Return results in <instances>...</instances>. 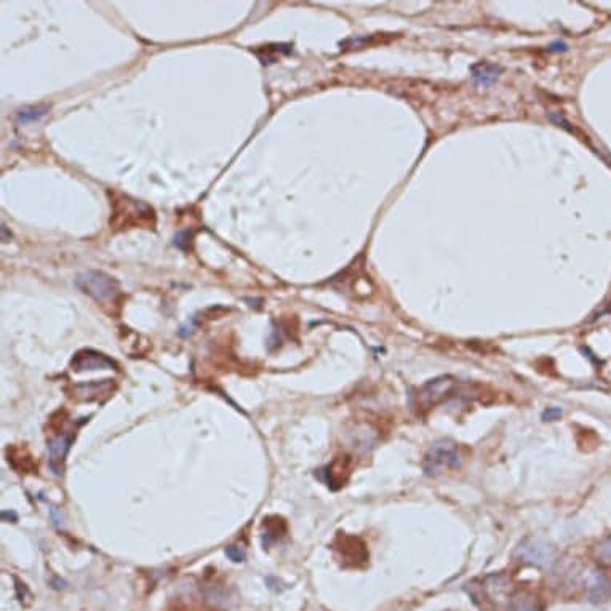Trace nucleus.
<instances>
[{
	"mask_svg": "<svg viewBox=\"0 0 611 611\" xmlns=\"http://www.w3.org/2000/svg\"><path fill=\"white\" fill-rule=\"evenodd\" d=\"M226 556H228L232 562L239 563V562H244V560H245L246 554H245V551H244L242 547H239V546H229L228 549H226Z\"/></svg>",
	"mask_w": 611,
	"mask_h": 611,
	"instance_id": "16",
	"label": "nucleus"
},
{
	"mask_svg": "<svg viewBox=\"0 0 611 611\" xmlns=\"http://www.w3.org/2000/svg\"><path fill=\"white\" fill-rule=\"evenodd\" d=\"M461 466V455L458 445L453 440H439L430 446L424 459V472L428 475H439L448 469Z\"/></svg>",
	"mask_w": 611,
	"mask_h": 611,
	"instance_id": "2",
	"label": "nucleus"
},
{
	"mask_svg": "<svg viewBox=\"0 0 611 611\" xmlns=\"http://www.w3.org/2000/svg\"><path fill=\"white\" fill-rule=\"evenodd\" d=\"M264 535H263V546L269 547L272 542L279 539L286 533V525L280 517H268L264 520Z\"/></svg>",
	"mask_w": 611,
	"mask_h": 611,
	"instance_id": "12",
	"label": "nucleus"
},
{
	"mask_svg": "<svg viewBox=\"0 0 611 611\" xmlns=\"http://www.w3.org/2000/svg\"><path fill=\"white\" fill-rule=\"evenodd\" d=\"M472 77L477 84L484 85V86H491L495 82L501 77V68L496 64L486 63V61H482V63H477L471 68Z\"/></svg>",
	"mask_w": 611,
	"mask_h": 611,
	"instance_id": "11",
	"label": "nucleus"
},
{
	"mask_svg": "<svg viewBox=\"0 0 611 611\" xmlns=\"http://www.w3.org/2000/svg\"><path fill=\"white\" fill-rule=\"evenodd\" d=\"M456 383L455 378L451 376H441L432 381L426 383L423 387H419V391L413 394L412 397V407L421 413L429 412L430 408H434L435 405H439L450 397L455 392Z\"/></svg>",
	"mask_w": 611,
	"mask_h": 611,
	"instance_id": "1",
	"label": "nucleus"
},
{
	"mask_svg": "<svg viewBox=\"0 0 611 611\" xmlns=\"http://www.w3.org/2000/svg\"><path fill=\"white\" fill-rule=\"evenodd\" d=\"M327 479L325 482L331 490H338L346 484L349 477V461L344 458H338L327 467L325 471Z\"/></svg>",
	"mask_w": 611,
	"mask_h": 611,
	"instance_id": "10",
	"label": "nucleus"
},
{
	"mask_svg": "<svg viewBox=\"0 0 611 611\" xmlns=\"http://www.w3.org/2000/svg\"><path fill=\"white\" fill-rule=\"evenodd\" d=\"M74 372H85V370H107V368H116V362L109 358L104 354L91 351V349H85V351L77 352L73 362H71Z\"/></svg>",
	"mask_w": 611,
	"mask_h": 611,
	"instance_id": "7",
	"label": "nucleus"
},
{
	"mask_svg": "<svg viewBox=\"0 0 611 611\" xmlns=\"http://www.w3.org/2000/svg\"><path fill=\"white\" fill-rule=\"evenodd\" d=\"M75 285L79 286L85 295L91 296L93 300L100 302L112 301L120 291L117 280L104 274V272H98V271H89L80 274L75 279Z\"/></svg>",
	"mask_w": 611,
	"mask_h": 611,
	"instance_id": "3",
	"label": "nucleus"
},
{
	"mask_svg": "<svg viewBox=\"0 0 611 611\" xmlns=\"http://www.w3.org/2000/svg\"><path fill=\"white\" fill-rule=\"evenodd\" d=\"M112 391V379H104L101 383H86V384H79V386L74 387V395L77 399L80 400H100L101 395H111Z\"/></svg>",
	"mask_w": 611,
	"mask_h": 611,
	"instance_id": "9",
	"label": "nucleus"
},
{
	"mask_svg": "<svg viewBox=\"0 0 611 611\" xmlns=\"http://www.w3.org/2000/svg\"><path fill=\"white\" fill-rule=\"evenodd\" d=\"M518 557L528 565L547 569L556 562V551L541 539H528L518 547Z\"/></svg>",
	"mask_w": 611,
	"mask_h": 611,
	"instance_id": "4",
	"label": "nucleus"
},
{
	"mask_svg": "<svg viewBox=\"0 0 611 611\" xmlns=\"http://www.w3.org/2000/svg\"><path fill=\"white\" fill-rule=\"evenodd\" d=\"M336 551L341 554L343 562L346 565L358 567V565L365 563L368 560L367 546L361 538L346 536V535L340 536L336 541Z\"/></svg>",
	"mask_w": 611,
	"mask_h": 611,
	"instance_id": "6",
	"label": "nucleus"
},
{
	"mask_svg": "<svg viewBox=\"0 0 611 611\" xmlns=\"http://www.w3.org/2000/svg\"><path fill=\"white\" fill-rule=\"evenodd\" d=\"M48 111H50V107H48V106H45V104H42V106H30V107H26V109H23V111H19V112H18L17 120H18L19 123L34 122V120L40 119V117H44L45 114H47Z\"/></svg>",
	"mask_w": 611,
	"mask_h": 611,
	"instance_id": "14",
	"label": "nucleus"
},
{
	"mask_svg": "<svg viewBox=\"0 0 611 611\" xmlns=\"http://www.w3.org/2000/svg\"><path fill=\"white\" fill-rule=\"evenodd\" d=\"M562 416V410L560 408H547L546 412L542 413V419L544 421H556Z\"/></svg>",
	"mask_w": 611,
	"mask_h": 611,
	"instance_id": "17",
	"label": "nucleus"
},
{
	"mask_svg": "<svg viewBox=\"0 0 611 611\" xmlns=\"http://www.w3.org/2000/svg\"><path fill=\"white\" fill-rule=\"evenodd\" d=\"M7 517H10V518H12V520H13V522H17V520H18V516H17V513H15L13 511H12V512H8V511H3V512H2V518H3V520H5V518H7Z\"/></svg>",
	"mask_w": 611,
	"mask_h": 611,
	"instance_id": "18",
	"label": "nucleus"
},
{
	"mask_svg": "<svg viewBox=\"0 0 611 611\" xmlns=\"http://www.w3.org/2000/svg\"><path fill=\"white\" fill-rule=\"evenodd\" d=\"M595 556H597L600 563L611 567V536L599 544L597 551H595Z\"/></svg>",
	"mask_w": 611,
	"mask_h": 611,
	"instance_id": "15",
	"label": "nucleus"
},
{
	"mask_svg": "<svg viewBox=\"0 0 611 611\" xmlns=\"http://www.w3.org/2000/svg\"><path fill=\"white\" fill-rule=\"evenodd\" d=\"M75 430H77V428L68 429V430H64V432H61L58 435H55V437L48 439V441H47V450H48V455H50V467H51V471L55 472V475L63 474L64 461H66V456H68L69 450H71V445H73V441H74Z\"/></svg>",
	"mask_w": 611,
	"mask_h": 611,
	"instance_id": "5",
	"label": "nucleus"
},
{
	"mask_svg": "<svg viewBox=\"0 0 611 611\" xmlns=\"http://www.w3.org/2000/svg\"><path fill=\"white\" fill-rule=\"evenodd\" d=\"M587 595L594 603H602L611 599V579L602 572L590 574L587 581Z\"/></svg>",
	"mask_w": 611,
	"mask_h": 611,
	"instance_id": "8",
	"label": "nucleus"
},
{
	"mask_svg": "<svg viewBox=\"0 0 611 611\" xmlns=\"http://www.w3.org/2000/svg\"><path fill=\"white\" fill-rule=\"evenodd\" d=\"M504 611H539V605L535 595L528 592H517L509 599Z\"/></svg>",
	"mask_w": 611,
	"mask_h": 611,
	"instance_id": "13",
	"label": "nucleus"
}]
</instances>
